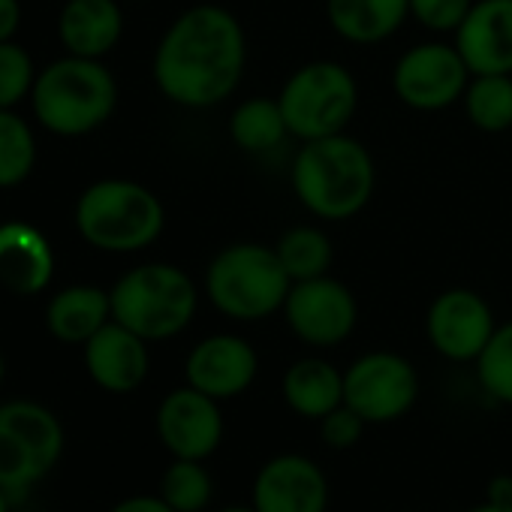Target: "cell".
<instances>
[{
    "label": "cell",
    "instance_id": "cell-2",
    "mask_svg": "<svg viewBox=\"0 0 512 512\" xmlns=\"http://www.w3.org/2000/svg\"><path fill=\"white\" fill-rule=\"evenodd\" d=\"M290 187L311 217L329 223L353 220L374 199L377 163L365 142L350 133L299 142Z\"/></svg>",
    "mask_w": 512,
    "mask_h": 512
},
{
    "label": "cell",
    "instance_id": "cell-21",
    "mask_svg": "<svg viewBox=\"0 0 512 512\" xmlns=\"http://www.w3.org/2000/svg\"><path fill=\"white\" fill-rule=\"evenodd\" d=\"M281 398L296 416L320 422L344 404V371L323 356H302L284 371Z\"/></svg>",
    "mask_w": 512,
    "mask_h": 512
},
{
    "label": "cell",
    "instance_id": "cell-30",
    "mask_svg": "<svg viewBox=\"0 0 512 512\" xmlns=\"http://www.w3.org/2000/svg\"><path fill=\"white\" fill-rule=\"evenodd\" d=\"M470 7L473 0H410V19L434 37H452Z\"/></svg>",
    "mask_w": 512,
    "mask_h": 512
},
{
    "label": "cell",
    "instance_id": "cell-32",
    "mask_svg": "<svg viewBox=\"0 0 512 512\" xmlns=\"http://www.w3.org/2000/svg\"><path fill=\"white\" fill-rule=\"evenodd\" d=\"M109 512H175L160 494H130L118 500Z\"/></svg>",
    "mask_w": 512,
    "mask_h": 512
},
{
    "label": "cell",
    "instance_id": "cell-36",
    "mask_svg": "<svg viewBox=\"0 0 512 512\" xmlns=\"http://www.w3.org/2000/svg\"><path fill=\"white\" fill-rule=\"evenodd\" d=\"M13 506H16V503H13V497H10L4 488H0V512H13Z\"/></svg>",
    "mask_w": 512,
    "mask_h": 512
},
{
    "label": "cell",
    "instance_id": "cell-16",
    "mask_svg": "<svg viewBox=\"0 0 512 512\" xmlns=\"http://www.w3.org/2000/svg\"><path fill=\"white\" fill-rule=\"evenodd\" d=\"M452 43L473 76H512V0H473Z\"/></svg>",
    "mask_w": 512,
    "mask_h": 512
},
{
    "label": "cell",
    "instance_id": "cell-24",
    "mask_svg": "<svg viewBox=\"0 0 512 512\" xmlns=\"http://www.w3.org/2000/svg\"><path fill=\"white\" fill-rule=\"evenodd\" d=\"M275 253L281 266L287 269V275L296 281H311V278H323L332 272L335 263V244L326 235V229L314 226V223H299L281 232V238L275 241Z\"/></svg>",
    "mask_w": 512,
    "mask_h": 512
},
{
    "label": "cell",
    "instance_id": "cell-38",
    "mask_svg": "<svg viewBox=\"0 0 512 512\" xmlns=\"http://www.w3.org/2000/svg\"><path fill=\"white\" fill-rule=\"evenodd\" d=\"M4 377H7V362H4V353H0V386H4Z\"/></svg>",
    "mask_w": 512,
    "mask_h": 512
},
{
    "label": "cell",
    "instance_id": "cell-5",
    "mask_svg": "<svg viewBox=\"0 0 512 512\" xmlns=\"http://www.w3.org/2000/svg\"><path fill=\"white\" fill-rule=\"evenodd\" d=\"M166 226V208L154 190L127 178H103L76 202L79 235L103 253H139Z\"/></svg>",
    "mask_w": 512,
    "mask_h": 512
},
{
    "label": "cell",
    "instance_id": "cell-27",
    "mask_svg": "<svg viewBox=\"0 0 512 512\" xmlns=\"http://www.w3.org/2000/svg\"><path fill=\"white\" fill-rule=\"evenodd\" d=\"M37 163L34 130L13 109H0V187L22 184Z\"/></svg>",
    "mask_w": 512,
    "mask_h": 512
},
{
    "label": "cell",
    "instance_id": "cell-28",
    "mask_svg": "<svg viewBox=\"0 0 512 512\" xmlns=\"http://www.w3.org/2000/svg\"><path fill=\"white\" fill-rule=\"evenodd\" d=\"M473 368H476V380L482 392L491 401L512 407V320L497 323L491 341L485 344Z\"/></svg>",
    "mask_w": 512,
    "mask_h": 512
},
{
    "label": "cell",
    "instance_id": "cell-9",
    "mask_svg": "<svg viewBox=\"0 0 512 512\" xmlns=\"http://www.w3.org/2000/svg\"><path fill=\"white\" fill-rule=\"evenodd\" d=\"M419 401V371L395 350H368L344 368V404L368 425L404 419Z\"/></svg>",
    "mask_w": 512,
    "mask_h": 512
},
{
    "label": "cell",
    "instance_id": "cell-8",
    "mask_svg": "<svg viewBox=\"0 0 512 512\" xmlns=\"http://www.w3.org/2000/svg\"><path fill=\"white\" fill-rule=\"evenodd\" d=\"M290 139L311 142L347 133L359 109V82L341 61H308L296 67L278 91Z\"/></svg>",
    "mask_w": 512,
    "mask_h": 512
},
{
    "label": "cell",
    "instance_id": "cell-18",
    "mask_svg": "<svg viewBox=\"0 0 512 512\" xmlns=\"http://www.w3.org/2000/svg\"><path fill=\"white\" fill-rule=\"evenodd\" d=\"M55 253L40 229L25 220L0 223V287L16 296H37L52 284Z\"/></svg>",
    "mask_w": 512,
    "mask_h": 512
},
{
    "label": "cell",
    "instance_id": "cell-23",
    "mask_svg": "<svg viewBox=\"0 0 512 512\" xmlns=\"http://www.w3.org/2000/svg\"><path fill=\"white\" fill-rule=\"evenodd\" d=\"M226 133H229V142L250 157L272 154L290 139V127H287L278 97H260V94L244 97L232 106Z\"/></svg>",
    "mask_w": 512,
    "mask_h": 512
},
{
    "label": "cell",
    "instance_id": "cell-13",
    "mask_svg": "<svg viewBox=\"0 0 512 512\" xmlns=\"http://www.w3.org/2000/svg\"><path fill=\"white\" fill-rule=\"evenodd\" d=\"M154 428L172 458L208 461L223 443L226 419L220 401L184 383L163 395L154 413Z\"/></svg>",
    "mask_w": 512,
    "mask_h": 512
},
{
    "label": "cell",
    "instance_id": "cell-1",
    "mask_svg": "<svg viewBox=\"0 0 512 512\" xmlns=\"http://www.w3.org/2000/svg\"><path fill=\"white\" fill-rule=\"evenodd\" d=\"M247 70V37L235 13L217 4L184 10L160 37L151 61L157 91L181 109L226 103Z\"/></svg>",
    "mask_w": 512,
    "mask_h": 512
},
{
    "label": "cell",
    "instance_id": "cell-15",
    "mask_svg": "<svg viewBox=\"0 0 512 512\" xmlns=\"http://www.w3.org/2000/svg\"><path fill=\"white\" fill-rule=\"evenodd\" d=\"M329 497L326 470L302 452L272 455L250 485V506L256 512H329Z\"/></svg>",
    "mask_w": 512,
    "mask_h": 512
},
{
    "label": "cell",
    "instance_id": "cell-12",
    "mask_svg": "<svg viewBox=\"0 0 512 512\" xmlns=\"http://www.w3.org/2000/svg\"><path fill=\"white\" fill-rule=\"evenodd\" d=\"M497 329L494 311L482 293L470 287H449L437 293L425 311L428 347L455 365H473Z\"/></svg>",
    "mask_w": 512,
    "mask_h": 512
},
{
    "label": "cell",
    "instance_id": "cell-14",
    "mask_svg": "<svg viewBox=\"0 0 512 512\" xmlns=\"http://www.w3.org/2000/svg\"><path fill=\"white\" fill-rule=\"evenodd\" d=\"M256 377H260V353L238 332L205 335L184 359V383L220 404L244 395Z\"/></svg>",
    "mask_w": 512,
    "mask_h": 512
},
{
    "label": "cell",
    "instance_id": "cell-29",
    "mask_svg": "<svg viewBox=\"0 0 512 512\" xmlns=\"http://www.w3.org/2000/svg\"><path fill=\"white\" fill-rule=\"evenodd\" d=\"M34 61L31 55L10 43H0V109H13L34 91Z\"/></svg>",
    "mask_w": 512,
    "mask_h": 512
},
{
    "label": "cell",
    "instance_id": "cell-3",
    "mask_svg": "<svg viewBox=\"0 0 512 512\" xmlns=\"http://www.w3.org/2000/svg\"><path fill=\"white\" fill-rule=\"evenodd\" d=\"M293 278L281 266L275 244L232 241L211 256L202 275L208 305L229 323H263L284 311Z\"/></svg>",
    "mask_w": 512,
    "mask_h": 512
},
{
    "label": "cell",
    "instance_id": "cell-10",
    "mask_svg": "<svg viewBox=\"0 0 512 512\" xmlns=\"http://www.w3.org/2000/svg\"><path fill=\"white\" fill-rule=\"evenodd\" d=\"M470 76L473 73L467 70L455 43L437 37L398 55L392 67V91L401 106L431 115L458 106Z\"/></svg>",
    "mask_w": 512,
    "mask_h": 512
},
{
    "label": "cell",
    "instance_id": "cell-25",
    "mask_svg": "<svg viewBox=\"0 0 512 512\" xmlns=\"http://www.w3.org/2000/svg\"><path fill=\"white\" fill-rule=\"evenodd\" d=\"M461 106L470 127L485 136L512 130V76H470Z\"/></svg>",
    "mask_w": 512,
    "mask_h": 512
},
{
    "label": "cell",
    "instance_id": "cell-11",
    "mask_svg": "<svg viewBox=\"0 0 512 512\" xmlns=\"http://www.w3.org/2000/svg\"><path fill=\"white\" fill-rule=\"evenodd\" d=\"M281 317L305 347L335 350L353 338L359 326V302L344 281L323 275L311 281H296Z\"/></svg>",
    "mask_w": 512,
    "mask_h": 512
},
{
    "label": "cell",
    "instance_id": "cell-19",
    "mask_svg": "<svg viewBox=\"0 0 512 512\" xmlns=\"http://www.w3.org/2000/svg\"><path fill=\"white\" fill-rule=\"evenodd\" d=\"M121 34L124 13L118 0H67L58 19V37L76 58L103 61L118 46Z\"/></svg>",
    "mask_w": 512,
    "mask_h": 512
},
{
    "label": "cell",
    "instance_id": "cell-6",
    "mask_svg": "<svg viewBox=\"0 0 512 512\" xmlns=\"http://www.w3.org/2000/svg\"><path fill=\"white\" fill-rule=\"evenodd\" d=\"M109 296L112 320L148 344L181 335L199 311L196 281L172 263H142L124 272Z\"/></svg>",
    "mask_w": 512,
    "mask_h": 512
},
{
    "label": "cell",
    "instance_id": "cell-20",
    "mask_svg": "<svg viewBox=\"0 0 512 512\" xmlns=\"http://www.w3.org/2000/svg\"><path fill=\"white\" fill-rule=\"evenodd\" d=\"M410 19V0H326L332 34L350 46H380Z\"/></svg>",
    "mask_w": 512,
    "mask_h": 512
},
{
    "label": "cell",
    "instance_id": "cell-7",
    "mask_svg": "<svg viewBox=\"0 0 512 512\" xmlns=\"http://www.w3.org/2000/svg\"><path fill=\"white\" fill-rule=\"evenodd\" d=\"M67 446L61 419L40 401L0 404V488L13 503H25L28 494L49 479Z\"/></svg>",
    "mask_w": 512,
    "mask_h": 512
},
{
    "label": "cell",
    "instance_id": "cell-4",
    "mask_svg": "<svg viewBox=\"0 0 512 512\" xmlns=\"http://www.w3.org/2000/svg\"><path fill=\"white\" fill-rule=\"evenodd\" d=\"M31 103L49 133L76 139L100 130L112 118L118 82L103 61L67 55L37 76Z\"/></svg>",
    "mask_w": 512,
    "mask_h": 512
},
{
    "label": "cell",
    "instance_id": "cell-34",
    "mask_svg": "<svg viewBox=\"0 0 512 512\" xmlns=\"http://www.w3.org/2000/svg\"><path fill=\"white\" fill-rule=\"evenodd\" d=\"M485 500L491 503H503V506H512V476L509 473H497L488 479L485 485Z\"/></svg>",
    "mask_w": 512,
    "mask_h": 512
},
{
    "label": "cell",
    "instance_id": "cell-35",
    "mask_svg": "<svg viewBox=\"0 0 512 512\" xmlns=\"http://www.w3.org/2000/svg\"><path fill=\"white\" fill-rule=\"evenodd\" d=\"M464 512H512V506H503V503H491V500H482L479 506H470Z\"/></svg>",
    "mask_w": 512,
    "mask_h": 512
},
{
    "label": "cell",
    "instance_id": "cell-26",
    "mask_svg": "<svg viewBox=\"0 0 512 512\" xmlns=\"http://www.w3.org/2000/svg\"><path fill=\"white\" fill-rule=\"evenodd\" d=\"M175 512H205L214 497V479L205 467V461H187L172 458L169 467L160 476L157 491Z\"/></svg>",
    "mask_w": 512,
    "mask_h": 512
},
{
    "label": "cell",
    "instance_id": "cell-17",
    "mask_svg": "<svg viewBox=\"0 0 512 512\" xmlns=\"http://www.w3.org/2000/svg\"><path fill=\"white\" fill-rule=\"evenodd\" d=\"M85 368L88 377L109 395L136 392L151 371L148 341L130 332L127 326L109 320L88 344H85Z\"/></svg>",
    "mask_w": 512,
    "mask_h": 512
},
{
    "label": "cell",
    "instance_id": "cell-37",
    "mask_svg": "<svg viewBox=\"0 0 512 512\" xmlns=\"http://www.w3.org/2000/svg\"><path fill=\"white\" fill-rule=\"evenodd\" d=\"M217 512H256L253 506H223V509H217Z\"/></svg>",
    "mask_w": 512,
    "mask_h": 512
},
{
    "label": "cell",
    "instance_id": "cell-33",
    "mask_svg": "<svg viewBox=\"0 0 512 512\" xmlns=\"http://www.w3.org/2000/svg\"><path fill=\"white\" fill-rule=\"evenodd\" d=\"M22 25V4L19 0H0V43H10Z\"/></svg>",
    "mask_w": 512,
    "mask_h": 512
},
{
    "label": "cell",
    "instance_id": "cell-22",
    "mask_svg": "<svg viewBox=\"0 0 512 512\" xmlns=\"http://www.w3.org/2000/svg\"><path fill=\"white\" fill-rule=\"evenodd\" d=\"M112 320L109 290L76 284L61 290L46 308V326L61 344H88Z\"/></svg>",
    "mask_w": 512,
    "mask_h": 512
},
{
    "label": "cell",
    "instance_id": "cell-31",
    "mask_svg": "<svg viewBox=\"0 0 512 512\" xmlns=\"http://www.w3.org/2000/svg\"><path fill=\"white\" fill-rule=\"evenodd\" d=\"M320 440L332 449V452H347L353 449L362 437H365V428L368 422L347 404L335 407L329 416H323L320 422Z\"/></svg>",
    "mask_w": 512,
    "mask_h": 512
}]
</instances>
